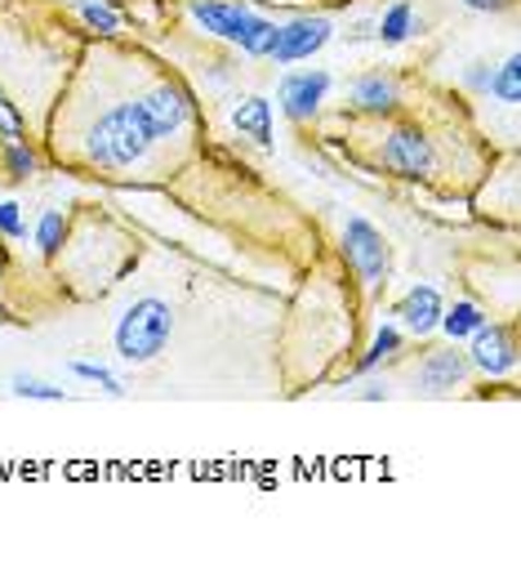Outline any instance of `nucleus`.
<instances>
[{
	"mask_svg": "<svg viewBox=\"0 0 521 580\" xmlns=\"http://www.w3.org/2000/svg\"><path fill=\"white\" fill-rule=\"evenodd\" d=\"M77 14L94 27V32H103V36H112V32H120V19L107 10V5H94V0H81V5H77Z\"/></svg>",
	"mask_w": 521,
	"mask_h": 580,
	"instance_id": "412c9836",
	"label": "nucleus"
},
{
	"mask_svg": "<svg viewBox=\"0 0 521 580\" xmlns=\"http://www.w3.org/2000/svg\"><path fill=\"white\" fill-rule=\"evenodd\" d=\"M468 340H473L468 366H477L482 375L499 379V375H508V371L517 366V340H512V331L503 327V321H490V317H486Z\"/></svg>",
	"mask_w": 521,
	"mask_h": 580,
	"instance_id": "423d86ee",
	"label": "nucleus"
},
{
	"mask_svg": "<svg viewBox=\"0 0 521 580\" xmlns=\"http://www.w3.org/2000/svg\"><path fill=\"white\" fill-rule=\"evenodd\" d=\"M486 321V312L473 304V299H460V304H450V308H441V321L437 327L450 336V340H468L477 327Z\"/></svg>",
	"mask_w": 521,
	"mask_h": 580,
	"instance_id": "4468645a",
	"label": "nucleus"
},
{
	"mask_svg": "<svg viewBox=\"0 0 521 580\" xmlns=\"http://www.w3.org/2000/svg\"><path fill=\"white\" fill-rule=\"evenodd\" d=\"M0 135H5V139H19L23 135V121H19L14 107H5V99H0Z\"/></svg>",
	"mask_w": 521,
	"mask_h": 580,
	"instance_id": "393cba45",
	"label": "nucleus"
},
{
	"mask_svg": "<svg viewBox=\"0 0 521 580\" xmlns=\"http://www.w3.org/2000/svg\"><path fill=\"white\" fill-rule=\"evenodd\" d=\"M397 103H402V86L387 72H370L352 86V107L366 116H387V112H397Z\"/></svg>",
	"mask_w": 521,
	"mask_h": 580,
	"instance_id": "f8f14e48",
	"label": "nucleus"
},
{
	"mask_svg": "<svg viewBox=\"0 0 521 580\" xmlns=\"http://www.w3.org/2000/svg\"><path fill=\"white\" fill-rule=\"evenodd\" d=\"M170 336H174V312H170V304L165 299H152V295L148 299H135V304L120 312V321H116V357L129 362V366H143V362H152V357L165 353Z\"/></svg>",
	"mask_w": 521,
	"mask_h": 580,
	"instance_id": "f03ea898",
	"label": "nucleus"
},
{
	"mask_svg": "<svg viewBox=\"0 0 521 580\" xmlns=\"http://www.w3.org/2000/svg\"><path fill=\"white\" fill-rule=\"evenodd\" d=\"M397 349H402V336H397L393 327H379V331H374V340H370V349H366V357L357 362V375L374 371L379 362H387V357H393Z\"/></svg>",
	"mask_w": 521,
	"mask_h": 580,
	"instance_id": "a211bd4d",
	"label": "nucleus"
},
{
	"mask_svg": "<svg viewBox=\"0 0 521 580\" xmlns=\"http://www.w3.org/2000/svg\"><path fill=\"white\" fill-rule=\"evenodd\" d=\"M192 19H197L206 32L223 36V41H241L245 27L254 23V10L250 5H232V0H192Z\"/></svg>",
	"mask_w": 521,
	"mask_h": 580,
	"instance_id": "9d476101",
	"label": "nucleus"
},
{
	"mask_svg": "<svg viewBox=\"0 0 521 580\" xmlns=\"http://www.w3.org/2000/svg\"><path fill=\"white\" fill-rule=\"evenodd\" d=\"M464 379H468V353H460V349H454V340H450V349H432V353L419 362L415 389L428 394V398H441V394H454V389H460Z\"/></svg>",
	"mask_w": 521,
	"mask_h": 580,
	"instance_id": "6e6552de",
	"label": "nucleus"
},
{
	"mask_svg": "<svg viewBox=\"0 0 521 580\" xmlns=\"http://www.w3.org/2000/svg\"><path fill=\"white\" fill-rule=\"evenodd\" d=\"M486 90L499 99V103H521V58L517 54H508L503 62H499V72L495 77H486Z\"/></svg>",
	"mask_w": 521,
	"mask_h": 580,
	"instance_id": "dca6fc26",
	"label": "nucleus"
},
{
	"mask_svg": "<svg viewBox=\"0 0 521 580\" xmlns=\"http://www.w3.org/2000/svg\"><path fill=\"white\" fill-rule=\"evenodd\" d=\"M62 241H68V215L62 211H45L40 224H36V246L45 260H54V254L62 250Z\"/></svg>",
	"mask_w": 521,
	"mask_h": 580,
	"instance_id": "f3484780",
	"label": "nucleus"
},
{
	"mask_svg": "<svg viewBox=\"0 0 521 580\" xmlns=\"http://www.w3.org/2000/svg\"><path fill=\"white\" fill-rule=\"evenodd\" d=\"M157 139L148 135V121L139 103H112L85 130V166L107 174H129L152 157Z\"/></svg>",
	"mask_w": 521,
	"mask_h": 580,
	"instance_id": "f257e3e1",
	"label": "nucleus"
},
{
	"mask_svg": "<svg viewBox=\"0 0 521 580\" xmlns=\"http://www.w3.org/2000/svg\"><path fill=\"white\" fill-rule=\"evenodd\" d=\"M0 232L14 237V241H23V237H27V224H23V215H19V206H14V202H0Z\"/></svg>",
	"mask_w": 521,
	"mask_h": 580,
	"instance_id": "b1692460",
	"label": "nucleus"
},
{
	"mask_svg": "<svg viewBox=\"0 0 521 580\" xmlns=\"http://www.w3.org/2000/svg\"><path fill=\"white\" fill-rule=\"evenodd\" d=\"M5 321H10V312H5V308H0V327H5Z\"/></svg>",
	"mask_w": 521,
	"mask_h": 580,
	"instance_id": "bb28decb",
	"label": "nucleus"
},
{
	"mask_svg": "<svg viewBox=\"0 0 521 580\" xmlns=\"http://www.w3.org/2000/svg\"><path fill=\"white\" fill-rule=\"evenodd\" d=\"M72 375H81V379L99 384V389H103L107 398H125V384H120L107 366H99V362H72Z\"/></svg>",
	"mask_w": 521,
	"mask_h": 580,
	"instance_id": "aec40b11",
	"label": "nucleus"
},
{
	"mask_svg": "<svg viewBox=\"0 0 521 580\" xmlns=\"http://www.w3.org/2000/svg\"><path fill=\"white\" fill-rule=\"evenodd\" d=\"M374 157L387 174H397V179H432L441 170V152L419 125H393V130H383Z\"/></svg>",
	"mask_w": 521,
	"mask_h": 580,
	"instance_id": "7ed1b4c3",
	"label": "nucleus"
},
{
	"mask_svg": "<svg viewBox=\"0 0 521 580\" xmlns=\"http://www.w3.org/2000/svg\"><path fill=\"white\" fill-rule=\"evenodd\" d=\"M14 394L36 398V402H62V389H54V384H45V379H32V375H14Z\"/></svg>",
	"mask_w": 521,
	"mask_h": 580,
	"instance_id": "4be33fe9",
	"label": "nucleus"
},
{
	"mask_svg": "<svg viewBox=\"0 0 521 580\" xmlns=\"http://www.w3.org/2000/svg\"><path fill=\"white\" fill-rule=\"evenodd\" d=\"M419 27H424V23L415 19V10L406 5V0H397V5L379 19V32H374V36H379L383 45H402V41H410Z\"/></svg>",
	"mask_w": 521,
	"mask_h": 580,
	"instance_id": "2eb2a0df",
	"label": "nucleus"
},
{
	"mask_svg": "<svg viewBox=\"0 0 521 580\" xmlns=\"http://www.w3.org/2000/svg\"><path fill=\"white\" fill-rule=\"evenodd\" d=\"M325 94H331V72H286L281 77V107L290 121H312L325 103Z\"/></svg>",
	"mask_w": 521,
	"mask_h": 580,
	"instance_id": "1a4fd4ad",
	"label": "nucleus"
},
{
	"mask_svg": "<svg viewBox=\"0 0 521 580\" xmlns=\"http://www.w3.org/2000/svg\"><path fill=\"white\" fill-rule=\"evenodd\" d=\"M331 32H335L331 19H321V14H312V19H294V23L277 27V41H273L268 58L277 62V68H286V62H299V58H312L316 49H325Z\"/></svg>",
	"mask_w": 521,
	"mask_h": 580,
	"instance_id": "0eeeda50",
	"label": "nucleus"
},
{
	"mask_svg": "<svg viewBox=\"0 0 521 580\" xmlns=\"http://www.w3.org/2000/svg\"><path fill=\"white\" fill-rule=\"evenodd\" d=\"M508 5H512V0H464V10H473V14H499Z\"/></svg>",
	"mask_w": 521,
	"mask_h": 580,
	"instance_id": "a878e982",
	"label": "nucleus"
},
{
	"mask_svg": "<svg viewBox=\"0 0 521 580\" xmlns=\"http://www.w3.org/2000/svg\"><path fill=\"white\" fill-rule=\"evenodd\" d=\"M344 250H348V264H352L357 282L366 286V295H374L387 282V241H383V232L370 219L352 215L348 228H344Z\"/></svg>",
	"mask_w": 521,
	"mask_h": 580,
	"instance_id": "39448f33",
	"label": "nucleus"
},
{
	"mask_svg": "<svg viewBox=\"0 0 521 580\" xmlns=\"http://www.w3.org/2000/svg\"><path fill=\"white\" fill-rule=\"evenodd\" d=\"M273 41H277V23H273V19H258V14H254V23L245 27V36H241L236 45H241V49H245L250 58H268Z\"/></svg>",
	"mask_w": 521,
	"mask_h": 580,
	"instance_id": "6ab92c4d",
	"label": "nucleus"
},
{
	"mask_svg": "<svg viewBox=\"0 0 521 580\" xmlns=\"http://www.w3.org/2000/svg\"><path fill=\"white\" fill-rule=\"evenodd\" d=\"M232 125L241 130V139H254L258 148H273V103L264 94H250L232 107Z\"/></svg>",
	"mask_w": 521,
	"mask_h": 580,
	"instance_id": "ddd939ff",
	"label": "nucleus"
},
{
	"mask_svg": "<svg viewBox=\"0 0 521 580\" xmlns=\"http://www.w3.org/2000/svg\"><path fill=\"white\" fill-rule=\"evenodd\" d=\"M5 166H10V179H27L36 170V157L32 148H23L19 139H10V152H5Z\"/></svg>",
	"mask_w": 521,
	"mask_h": 580,
	"instance_id": "5701e85b",
	"label": "nucleus"
},
{
	"mask_svg": "<svg viewBox=\"0 0 521 580\" xmlns=\"http://www.w3.org/2000/svg\"><path fill=\"white\" fill-rule=\"evenodd\" d=\"M139 103V112H143V121H148V135L157 139V144H170V139H178L187 125H192V94L178 86V81H157L143 99H135Z\"/></svg>",
	"mask_w": 521,
	"mask_h": 580,
	"instance_id": "20e7f679",
	"label": "nucleus"
},
{
	"mask_svg": "<svg viewBox=\"0 0 521 580\" xmlns=\"http://www.w3.org/2000/svg\"><path fill=\"white\" fill-rule=\"evenodd\" d=\"M441 308H445V304H441L437 286H415L410 295H402V299H397V308H393V312L402 317V327H406L410 336H419V340H424V336H432V331H437Z\"/></svg>",
	"mask_w": 521,
	"mask_h": 580,
	"instance_id": "9b49d317",
	"label": "nucleus"
}]
</instances>
